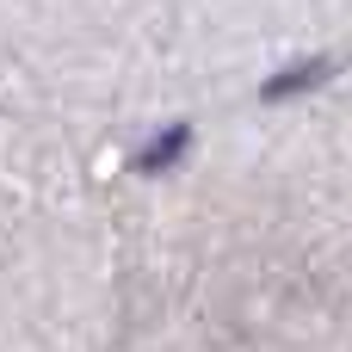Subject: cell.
Returning <instances> with one entry per match:
<instances>
[{"mask_svg": "<svg viewBox=\"0 0 352 352\" xmlns=\"http://www.w3.org/2000/svg\"><path fill=\"white\" fill-rule=\"evenodd\" d=\"M186 148H192V124H167V130H155V136L136 148V173H142V179H161V173H173V167L186 161Z\"/></svg>", "mask_w": 352, "mask_h": 352, "instance_id": "cell-1", "label": "cell"}, {"mask_svg": "<svg viewBox=\"0 0 352 352\" xmlns=\"http://www.w3.org/2000/svg\"><path fill=\"white\" fill-rule=\"evenodd\" d=\"M328 74H334V56H303V62H291L285 74H272V80L260 87V99H266V105H285V99H297V93H316Z\"/></svg>", "mask_w": 352, "mask_h": 352, "instance_id": "cell-2", "label": "cell"}]
</instances>
